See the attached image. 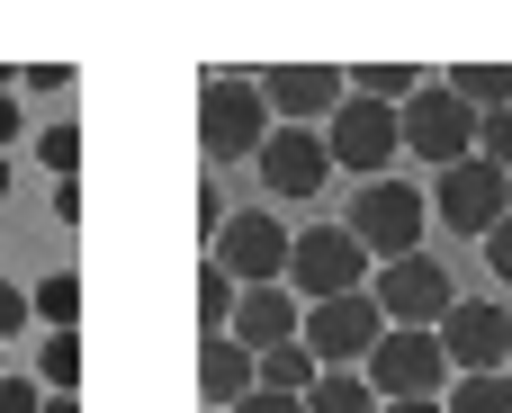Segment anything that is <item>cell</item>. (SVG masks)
Instances as JSON below:
<instances>
[{"label": "cell", "instance_id": "obj_16", "mask_svg": "<svg viewBox=\"0 0 512 413\" xmlns=\"http://www.w3.org/2000/svg\"><path fill=\"white\" fill-rule=\"evenodd\" d=\"M351 99H378V108H414V99H423V72H414V63H360V72H351Z\"/></svg>", "mask_w": 512, "mask_h": 413}, {"label": "cell", "instance_id": "obj_29", "mask_svg": "<svg viewBox=\"0 0 512 413\" xmlns=\"http://www.w3.org/2000/svg\"><path fill=\"white\" fill-rule=\"evenodd\" d=\"M486 270H495V279H504V288H512V216H504V225H495V234H486Z\"/></svg>", "mask_w": 512, "mask_h": 413}, {"label": "cell", "instance_id": "obj_12", "mask_svg": "<svg viewBox=\"0 0 512 413\" xmlns=\"http://www.w3.org/2000/svg\"><path fill=\"white\" fill-rule=\"evenodd\" d=\"M261 90H270V117L279 126H333L342 117V99H351V72H333V63H279V72H261Z\"/></svg>", "mask_w": 512, "mask_h": 413}, {"label": "cell", "instance_id": "obj_13", "mask_svg": "<svg viewBox=\"0 0 512 413\" xmlns=\"http://www.w3.org/2000/svg\"><path fill=\"white\" fill-rule=\"evenodd\" d=\"M333 180V144L315 135V126H279L270 144H261V189L270 198H315Z\"/></svg>", "mask_w": 512, "mask_h": 413}, {"label": "cell", "instance_id": "obj_26", "mask_svg": "<svg viewBox=\"0 0 512 413\" xmlns=\"http://www.w3.org/2000/svg\"><path fill=\"white\" fill-rule=\"evenodd\" d=\"M18 90L27 99H63L72 90V63H36V72H18Z\"/></svg>", "mask_w": 512, "mask_h": 413}, {"label": "cell", "instance_id": "obj_15", "mask_svg": "<svg viewBox=\"0 0 512 413\" xmlns=\"http://www.w3.org/2000/svg\"><path fill=\"white\" fill-rule=\"evenodd\" d=\"M198 387H207L216 405L234 413L243 396H261V360H252L234 333H207V351H198Z\"/></svg>", "mask_w": 512, "mask_h": 413}, {"label": "cell", "instance_id": "obj_27", "mask_svg": "<svg viewBox=\"0 0 512 413\" xmlns=\"http://www.w3.org/2000/svg\"><path fill=\"white\" fill-rule=\"evenodd\" d=\"M0 413H45V378H0Z\"/></svg>", "mask_w": 512, "mask_h": 413}, {"label": "cell", "instance_id": "obj_21", "mask_svg": "<svg viewBox=\"0 0 512 413\" xmlns=\"http://www.w3.org/2000/svg\"><path fill=\"white\" fill-rule=\"evenodd\" d=\"M36 378H45V396H72V387H81V333H45Z\"/></svg>", "mask_w": 512, "mask_h": 413}, {"label": "cell", "instance_id": "obj_35", "mask_svg": "<svg viewBox=\"0 0 512 413\" xmlns=\"http://www.w3.org/2000/svg\"><path fill=\"white\" fill-rule=\"evenodd\" d=\"M0 378H9V369H0Z\"/></svg>", "mask_w": 512, "mask_h": 413}, {"label": "cell", "instance_id": "obj_24", "mask_svg": "<svg viewBox=\"0 0 512 413\" xmlns=\"http://www.w3.org/2000/svg\"><path fill=\"white\" fill-rule=\"evenodd\" d=\"M36 162H45L54 180H72V171H81V126H72V117H54V126L36 135Z\"/></svg>", "mask_w": 512, "mask_h": 413}, {"label": "cell", "instance_id": "obj_17", "mask_svg": "<svg viewBox=\"0 0 512 413\" xmlns=\"http://www.w3.org/2000/svg\"><path fill=\"white\" fill-rule=\"evenodd\" d=\"M315 378H324V360H315L306 342H279V351H261V387H270V396H315Z\"/></svg>", "mask_w": 512, "mask_h": 413}, {"label": "cell", "instance_id": "obj_1", "mask_svg": "<svg viewBox=\"0 0 512 413\" xmlns=\"http://www.w3.org/2000/svg\"><path fill=\"white\" fill-rule=\"evenodd\" d=\"M270 135H279V117H270V90L252 72H207L198 81V144H207V162H261Z\"/></svg>", "mask_w": 512, "mask_h": 413}, {"label": "cell", "instance_id": "obj_23", "mask_svg": "<svg viewBox=\"0 0 512 413\" xmlns=\"http://www.w3.org/2000/svg\"><path fill=\"white\" fill-rule=\"evenodd\" d=\"M441 405H450V413H512V378H504V369H495V378H459Z\"/></svg>", "mask_w": 512, "mask_h": 413}, {"label": "cell", "instance_id": "obj_19", "mask_svg": "<svg viewBox=\"0 0 512 413\" xmlns=\"http://www.w3.org/2000/svg\"><path fill=\"white\" fill-rule=\"evenodd\" d=\"M477 117H495V108H512V63H459V72H441Z\"/></svg>", "mask_w": 512, "mask_h": 413}, {"label": "cell", "instance_id": "obj_20", "mask_svg": "<svg viewBox=\"0 0 512 413\" xmlns=\"http://www.w3.org/2000/svg\"><path fill=\"white\" fill-rule=\"evenodd\" d=\"M234 306H243V279H234L225 261H207V270H198V324H207V333H234Z\"/></svg>", "mask_w": 512, "mask_h": 413}, {"label": "cell", "instance_id": "obj_25", "mask_svg": "<svg viewBox=\"0 0 512 413\" xmlns=\"http://www.w3.org/2000/svg\"><path fill=\"white\" fill-rule=\"evenodd\" d=\"M477 153H486L495 171H512V108H495V117H477Z\"/></svg>", "mask_w": 512, "mask_h": 413}, {"label": "cell", "instance_id": "obj_3", "mask_svg": "<svg viewBox=\"0 0 512 413\" xmlns=\"http://www.w3.org/2000/svg\"><path fill=\"white\" fill-rule=\"evenodd\" d=\"M423 216H432V198H423L414 180H369V189L351 198V234L378 252V270L423 252Z\"/></svg>", "mask_w": 512, "mask_h": 413}, {"label": "cell", "instance_id": "obj_18", "mask_svg": "<svg viewBox=\"0 0 512 413\" xmlns=\"http://www.w3.org/2000/svg\"><path fill=\"white\" fill-rule=\"evenodd\" d=\"M306 413H387V405H378L369 369H324V378H315V396H306Z\"/></svg>", "mask_w": 512, "mask_h": 413}, {"label": "cell", "instance_id": "obj_33", "mask_svg": "<svg viewBox=\"0 0 512 413\" xmlns=\"http://www.w3.org/2000/svg\"><path fill=\"white\" fill-rule=\"evenodd\" d=\"M45 413H81V405H72V396H45Z\"/></svg>", "mask_w": 512, "mask_h": 413}, {"label": "cell", "instance_id": "obj_30", "mask_svg": "<svg viewBox=\"0 0 512 413\" xmlns=\"http://www.w3.org/2000/svg\"><path fill=\"white\" fill-rule=\"evenodd\" d=\"M18 135H27V108H18V90H0V153H9Z\"/></svg>", "mask_w": 512, "mask_h": 413}, {"label": "cell", "instance_id": "obj_31", "mask_svg": "<svg viewBox=\"0 0 512 413\" xmlns=\"http://www.w3.org/2000/svg\"><path fill=\"white\" fill-rule=\"evenodd\" d=\"M234 413H306V396H270V387H261V396H243Z\"/></svg>", "mask_w": 512, "mask_h": 413}, {"label": "cell", "instance_id": "obj_22", "mask_svg": "<svg viewBox=\"0 0 512 413\" xmlns=\"http://www.w3.org/2000/svg\"><path fill=\"white\" fill-rule=\"evenodd\" d=\"M27 297H36V324H54V333H72V315H81V279H72V270H54V279H36Z\"/></svg>", "mask_w": 512, "mask_h": 413}, {"label": "cell", "instance_id": "obj_11", "mask_svg": "<svg viewBox=\"0 0 512 413\" xmlns=\"http://www.w3.org/2000/svg\"><path fill=\"white\" fill-rule=\"evenodd\" d=\"M441 351H450L459 378H495V369H512V315L486 306V297H459L450 324H441Z\"/></svg>", "mask_w": 512, "mask_h": 413}, {"label": "cell", "instance_id": "obj_4", "mask_svg": "<svg viewBox=\"0 0 512 413\" xmlns=\"http://www.w3.org/2000/svg\"><path fill=\"white\" fill-rule=\"evenodd\" d=\"M369 387H378V405H423V396H441V387H450V351H441V333L387 324V342L369 351Z\"/></svg>", "mask_w": 512, "mask_h": 413}, {"label": "cell", "instance_id": "obj_14", "mask_svg": "<svg viewBox=\"0 0 512 413\" xmlns=\"http://www.w3.org/2000/svg\"><path fill=\"white\" fill-rule=\"evenodd\" d=\"M234 342L261 360V351H279V342H306V306H297V288H243V306H234Z\"/></svg>", "mask_w": 512, "mask_h": 413}, {"label": "cell", "instance_id": "obj_28", "mask_svg": "<svg viewBox=\"0 0 512 413\" xmlns=\"http://www.w3.org/2000/svg\"><path fill=\"white\" fill-rule=\"evenodd\" d=\"M18 324H36V297H27V288H9V279H0V342H9V333H18Z\"/></svg>", "mask_w": 512, "mask_h": 413}, {"label": "cell", "instance_id": "obj_32", "mask_svg": "<svg viewBox=\"0 0 512 413\" xmlns=\"http://www.w3.org/2000/svg\"><path fill=\"white\" fill-rule=\"evenodd\" d=\"M387 413H450V405H441V396H423V405H387Z\"/></svg>", "mask_w": 512, "mask_h": 413}, {"label": "cell", "instance_id": "obj_5", "mask_svg": "<svg viewBox=\"0 0 512 413\" xmlns=\"http://www.w3.org/2000/svg\"><path fill=\"white\" fill-rule=\"evenodd\" d=\"M405 153H423L432 171L477 162V108H468L450 81H423V99L405 108Z\"/></svg>", "mask_w": 512, "mask_h": 413}, {"label": "cell", "instance_id": "obj_10", "mask_svg": "<svg viewBox=\"0 0 512 413\" xmlns=\"http://www.w3.org/2000/svg\"><path fill=\"white\" fill-rule=\"evenodd\" d=\"M378 342H387V315H378L369 288H360V297H333V306H306V351H315L324 369H369Z\"/></svg>", "mask_w": 512, "mask_h": 413}, {"label": "cell", "instance_id": "obj_6", "mask_svg": "<svg viewBox=\"0 0 512 413\" xmlns=\"http://www.w3.org/2000/svg\"><path fill=\"white\" fill-rule=\"evenodd\" d=\"M324 144H333V171H360V189H369V180H387V162L405 153V108L342 99V117L324 126Z\"/></svg>", "mask_w": 512, "mask_h": 413}, {"label": "cell", "instance_id": "obj_9", "mask_svg": "<svg viewBox=\"0 0 512 413\" xmlns=\"http://www.w3.org/2000/svg\"><path fill=\"white\" fill-rule=\"evenodd\" d=\"M432 216H441L450 234H477V243H486V234L512 216V171H495L486 153H477V162H459V171H441Z\"/></svg>", "mask_w": 512, "mask_h": 413}, {"label": "cell", "instance_id": "obj_8", "mask_svg": "<svg viewBox=\"0 0 512 413\" xmlns=\"http://www.w3.org/2000/svg\"><path fill=\"white\" fill-rule=\"evenodd\" d=\"M369 297H378V315L387 324H414V333H441L450 324V270L432 261V252H414V261H387L378 279H369Z\"/></svg>", "mask_w": 512, "mask_h": 413}, {"label": "cell", "instance_id": "obj_34", "mask_svg": "<svg viewBox=\"0 0 512 413\" xmlns=\"http://www.w3.org/2000/svg\"><path fill=\"white\" fill-rule=\"evenodd\" d=\"M0 198H9V153H0Z\"/></svg>", "mask_w": 512, "mask_h": 413}, {"label": "cell", "instance_id": "obj_2", "mask_svg": "<svg viewBox=\"0 0 512 413\" xmlns=\"http://www.w3.org/2000/svg\"><path fill=\"white\" fill-rule=\"evenodd\" d=\"M288 288H297V306L360 297V288H369V243H360L351 225H306V234H297V261H288Z\"/></svg>", "mask_w": 512, "mask_h": 413}, {"label": "cell", "instance_id": "obj_7", "mask_svg": "<svg viewBox=\"0 0 512 413\" xmlns=\"http://www.w3.org/2000/svg\"><path fill=\"white\" fill-rule=\"evenodd\" d=\"M207 261H225L243 288H288V261H297V234L270 216V207H243L225 234H216V252Z\"/></svg>", "mask_w": 512, "mask_h": 413}]
</instances>
